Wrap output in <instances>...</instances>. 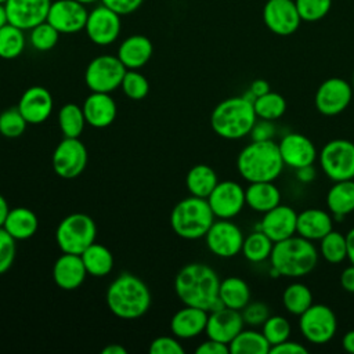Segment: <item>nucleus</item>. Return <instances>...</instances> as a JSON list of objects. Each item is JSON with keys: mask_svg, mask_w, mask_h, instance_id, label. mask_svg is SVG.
<instances>
[{"mask_svg": "<svg viewBox=\"0 0 354 354\" xmlns=\"http://www.w3.org/2000/svg\"><path fill=\"white\" fill-rule=\"evenodd\" d=\"M220 278L207 264L189 263L174 278V290L184 306L199 307L206 311L221 307L218 299Z\"/></svg>", "mask_w": 354, "mask_h": 354, "instance_id": "obj_1", "label": "nucleus"}, {"mask_svg": "<svg viewBox=\"0 0 354 354\" xmlns=\"http://www.w3.org/2000/svg\"><path fill=\"white\" fill-rule=\"evenodd\" d=\"M318 249L297 234L275 242L270 256V274L274 278H299L310 274L318 263Z\"/></svg>", "mask_w": 354, "mask_h": 354, "instance_id": "obj_2", "label": "nucleus"}, {"mask_svg": "<svg viewBox=\"0 0 354 354\" xmlns=\"http://www.w3.org/2000/svg\"><path fill=\"white\" fill-rule=\"evenodd\" d=\"M105 301L115 317L136 319L149 310L151 292L141 278L130 272H122L109 283Z\"/></svg>", "mask_w": 354, "mask_h": 354, "instance_id": "obj_3", "label": "nucleus"}, {"mask_svg": "<svg viewBox=\"0 0 354 354\" xmlns=\"http://www.w3.org/2000/svg\"><path fill=\"white\" fill-rule=\"evenodd\" d=\"M283 167L278 142L274 140L252 141L241 149L236 158V170L248 183L275 181Z\"/></svg>", "mask_w": 354, "mask_h": 354, "instance_id": "obj_4", "label": "nucleus"}, {"mask_svg": "<svg viewBox=\"0 0 354 354\" xmlns=\"http://www.w3.org/2000/svg\"><path fill=\"white\" fill-rule=\"evenodd\" d=\"M256 120L253 101L245 95L223 100L210 113L212 130L225 140H239L249 136Z\"/></svg>", "mask_w": 354, "mask_h": 354, "instance_id": "obj_5", "label": "nucleus"}, {"mask_svg": "<svg viewBox=\"0 0 354 354\" xmlns=\"http://www.w3.org/2000/svg\"><path fill=\"white\" fill-rule=\"evenodd\" d=\"M214 218L207 201L191 195L176 203L170 213V225L177 236L194 241L205 238Z\"/></svg>", "mask_w": 354, "mask_h": 354, "instance_id": "obj_6", "label": "nucleus"}, {"mask_svg": "<svg viewBox=\"0 0 354 354\" xmlns=\"http://www.w3.org/2000/svg\"><path fill=\"white\" fill-rule=\"evenodd\" d=\"M97 225L84 213H72L64 217L55 230V242L62 253L82 254L95 242Z\"/></svg>", "mask_w": 354, "mask_h": 354, "instance_id": "obj_7", "label": "nucleus"}, {"mask_svg": "<svg viewBox=\"0 0 354 354\" xmlns=\"http://www.w3.org/2000/svg\"><path fill=\"white\" fill-rule=\"evenodd\" d=\"M318 160L324 174L330 181L354 180V142L344 138H335L328 141L321 152Z\"/></svg>", "mask_w": 354, "mask_h": 354, "instance_id": "obj_8", "label": "nucleus"}, {"mask_svg": "<svg viewBox=\"0 0 354 354\" xmlns=\"http://www.w3.org/2000/svg\"><path fill=\"white\" fill-rule=\"evenodd\" d=\"M126 71L116 55L102 54L88 62L84 71V83L91 93H112L120 87Z\"/></svg>", "mask_w": 354, "mask_h": 354, "instance_id": "obj_9", "label": "nucleus"}, {"mask_svg": "<svg viewBox=\"0 0 354 354\" xmlns=\"http://www.w3.org/2000/svg\"><path fill=\"white\" fill-rule=\"evenodd\" d=\"M299 329L308 343L325 344L335 337L337 319L329 306L313 303L299 315Z\"/></svg>", "mask_w": 354, "mask_h": 354, "instance_id": "obj_10", "label": "nucleus"}, {"mask_svg": "<svg viewBox=\"0 0 354 354\" xmlns=\"http://www.w3.org/2000/svg\"><path fill=\"white\" fill-rule=\"evenodd\" d=\"M354 91L350 82L343 77H329L324 80L314 95L315 109L324 116H336L347 109Z\"/></svg>", "mask_w": 354, "mask_h": 354, "instance_id": "obj_11", "label": "nucleus"}, {"mask_svg": "<svg viewBox=\"0 0 354 354\" xmlns=\"http://www.w3.org/2000/svg\"><path fill=\"white\" fill-rule=\"evenodd\" d=\"M87 159V149L79 138L64 137L53 152L51 163L58 177L72 180L83 173Z\"/></svg>", "mask_w": 354, "mask_h": 354, "instance_id": "obj_12", "label": "nucleus"}, {"mask_svg": "<svg viewBox=\"0 0 354 354\" xmlns=\"http://www.w3.org/2000/svg\"><path fill=\"white\" fill-rule=\"evenodd\" d=\"M242 230L227 218L214 220L205 235L207 249L217 257L230 259L241 253L243 245Z\"/></svg>", "mask_w": 354, "mask_h": 354, "instance_id": "obj_13", "label": "nucleus"}, {"mask_svg": "<svg viewBox=\"0 0 354 354\" xmlns=\"http://www.w3.org/2000/svg\"><path fill=\"white\" fill-rule=\"evenodd\" d=\"M122 15L104 4L88 11L84 32L88 40L97 46H109L116 41L122 30Z\"/></svg>", "mask_w": 354, "mask_h": 354, "instance_id": "obj_14", "label": "nucleus"}, {"mask_svg": "<svg viewBox=\"0 0 354 354\" xmlns=\"http://www.w3.org/2000/svg\"><path fill=\"white\" fill-rule=\"evenodd\" d=\"M206 201L216 218L231 220L246 206L245 188L232 180L218 181Z\"/></svg>", "mask_w": 354, "mask_h": 354, "instance_id": "obj_15", "label": "nucleus"}, {"mask_svg": "<svg viewBox=\"0 0 354 354\" xmlns=\"http://www.w3.org/2000/svg\"><path fill=\"white\" fill-rule=\"evenodd\" d=\"M263 21L278 36L295 33L301 24L295 0H267L263 8Z\"/></svg>", "mask_w": 354, "mask_h": 354, "instance_id": "obj_16", "label": "nucleus"}, {"mask_svg": "<svg viewBox=\"0 0 354 354\" xmlns=\"http://www.w3.org/2000/svg\"><path fill=\"white\" fill-rule=\"evenodd\" d=\"M88 10L75 0H54L50 6L47 22L61 35H72L84 30Z\"/></svg>", "mask_w": 354, "mask_h": 354, "instance_id": "obj_17", "label": "nucleus"}, {"mask_svg": "<svg viewBox=\"0 0 354 354\" xmlns=\"http://www.w3.org/2000/svg\"><path fill=\"white\" fill-rule=\"evenodd\" d=\"M279 153L285 166L296 170L304 166L314 165L318 158L314 142L301 133H286L278 142Z\"/></svg>", "mask_w": 354, "mask_h": 354, "instance_id": "obj_18", "label": "nucleus"}, {"mask_svg": "<svg viewBox=\"0 0 354 354\" xmlns=\"http://www.w3.org/2000/svg\"><path fill=\"white\" fill-rule=\"evenodd\" d=\"M51 3L53 0H7L4 6L8 24L22 30H30L47 21Z\"/></svg>", "mask_w": 354, "mask_h": 354, "instance_id": "obj_19", "label": "nucleus"}, {"mask_svg": "<svg viewBox=\"0 0 354 354\" xmlns=\"http://www.w3.org/2000/svg\"><path fill=\"white\" fill-rule=\"evenodd\" d=\"M296 224L297 212L288 205L279 203L271 210L263 213V217L256 225V230L263 231L275 243L295 235Z\"/></svg>", "mask_w": 354, "mask_h": 354, "instance_id": "obj_20", "label": "nucleus"}, {"mask_svg": "<svg viewBox=\"0 0 354 354\" xmlns=\"http://www.w3.org/2000/svg\"><path fill=\"white\" fill-rule=\"evenodd\" d=\"M245 321L241 311L228 307H218L209 311L205 333L209 339L230 344V342L243 329Z\"/></svg>", "mask_w": 354, "mask_h": 354, "instance_id": "obj_21", "label": "nucleus"}, {"mask_svg": "<svg viewBox=\"0 0 354 354\" xmlns=\"http://www.w3.org/2000/svg\"><path fill=\"white\" fill-rule=\"evenodd\" d=\"M18 109L28 124H40L51 115L53 95L43 86H32L21 95Z\"/></svg>", "mask_w": 354, "mask_h": 354, "instance_id": "obj_22", "label": "nucleus"}, {"mask_svg": "<svg viewBox=\"0 0 354 354\" xmlns=\"http://www.w3.org/2000/svg\"><path fill=\"white\" fill-rule=\"evenodd\" d=\"M87 271L80 254L62 253L53 266V279L62 290H75L86 279Z\"/></svg>", "mask_w": 354, "mask_h": 354, "instance_id": "obj_23", "label": "nucleus"}, {"mask_svg": "<svg viewBox=\"0 0 354 354\" xmlns=\"http://www.w3.org/2000/svg\"><path fill=\"white\" fill-rule=\"evenodd\" d=\"M86 123L95 129L111 126L116 119V102L109 93H91L83 102Z\"/></svg>", "mask_w": 354, "mask_h": 354, "instance_id": "obj_24", "label": "nucleus"}, {"mask_svg": "<svg viewBox=\"0 0 354 354\" xmlns=\"http://www.w3.org/2000/svg\"><path fill=\"white\" fill-rule=\"evenodd\" d=\"M209 311L184 306L170 319V330L177 339H192L202 335L206 329Z\"/></svg>", "mask_w": 354, "mask_h": 354, "instance_id": "obj_25", "label": "nucleus"}, {"mask_svg": "<svg viewBox=\"0 0 354 354\" xmlns=\"http://www.w3.org/2000/svg\"><path fill=\"white\" fill-rule=\"evenodd\" d=\"M333 216L328 210L318 207L304 209L297 213L296 234L313 242L319 241L333 230Z\"/></svg>", "mask_w": 354, "mask_h": 354, "instance_id": "obj_26", "label": "nucleus"}, {"mask_svg": "<svg viewBox=\"0 0 354 354\" xmlns=\"http://www.w3.org/2000/svg\"><path fill=\"white\" fill-rule=\"evenodd\" d=\"M152 53V41L147 36L131 35L119 44L116 57L126 69H140L151 59Z\"/></svg>", "mask_w": 354, "mask_h": 354, "instance_id": "obj_27", "label": "nucleus"}, {"mask_svg": "<svg viewBox=\"0 0 354 354\" xmlns=\"http://www.w3.org/2000/svg\"><path fill=\"white\" fill-rule=\"evenodd\" d=\"M281 191L274 181L249 183L245 188L246 206L256 213H266L281 203Z\"/></svg>", "mask_w": 354, "mask_h": 354, "instance_id": "obj_28", "label": "nucleus"}, {"mask_svg": "<svg viewBox=\"0 0 354 354\" xmlns=\"http://www.w3.org/2000/svg\"><path fill=\"white\" fill-rule=\"evenodd\" d=\"M326 207L333 220L344 218L354 212V180L333 181L326 192Z\"/></svg>", "mask_w": 354, "mask_h": 354, "instance_id": "obj_29", "label": "nucleus"}, {"mask_svg": "<svg viewBox=\"0 0 354 354\" xmlns=\"http://www.w3.org/2000/svg\"><path fill=\"white\" fill-rule=\"evenodd\" d=\"M3 228L15 241H24L32 238L36 234L39 228V220L33 210L24 206H18L10 209L3 224Z\"/></svg>", "mask_w": 354, "mask_h": 354, "instance_id": "obj_30", "label": "nucleus"}, {"mask_svg": "<svg viewBox=\"0 0 354 354\" xmlns=\"http://www.w3.org/2000/svg\"><path fill=\"white\" fill-rule=\"evenodd\" d=\"M252 293L246 281L239 277H227L220 281L218 299L223 307L241 311L249 301Z\"/></svg>", "mask_w": 354, "mask_h": 354, "instance_id": "obj_31", "label": "nucleus"}, {"mask_svg": "<svg viewBox=\"0 0 354 354\" xmlns=\"http://www.w3.org/2000/svg\"><path fill=\"white\" fill-rule=\"evenodd\" d=\"M218 178L216 171L203 163L192 166L185 177V185L191 195L198 198H207L217 185Z\"/></svg>", "mask_w": 354, "mask_h": 354, "instance_id": "obj_32", "label": "nucleus"}, {"mask_svg": "<svg viewBox=\"0 0 354 354\" xmlns=\"http://www.w3.org/2000/svg\"><path fill=\"white\" fill-rule=\"evenodd\" d=\"M87 274L93 277H105L113 268V256L111 250L97 242H93L82 254Z\"/></svg>", "mask_w": 354, "mask_h": 354, "instance_id": "obj_33", "label": "nucleus"}, {"mask_svg": "<svg viewBox=\"0 0 354 354\" xmlns=\"http://www.w3.org/2000/svg\"><path fill=\"white\" fill-rule=\"evenodd\" d=\"M231 354H270L271 344L256 329H242L228 344Z\"/></svg>", "mask_w": 354, "mask_h": 354, "instance_id": "obj_34", "label": "nucleus"}, {"mask_svg": "<svg viewBox=\"0 0 354 354\" xmlns=\"http://www.w3.org/2000/svg\"><path fill=\"white\" fill-rule=\"evenodd\" d=\"M283 308L292 315L303 314L313 304V293L303 282H292L282 292Z\"/></svg>", "mask_w": 354, "mask_h": 354, "instance_id": "obj_35", "label": "nucleus"}, {"mask_svg": "<svg viewBox=\"0 0 354 354\" xmlns=\"http://www.w3.org/2000/svg\"><path fill=\"white\" fill-rule=\"evenodd\" d=\"M274 242L260 230H254L245 236L241 253L250 263H263L270 259Z\"/></svg>", "mask_w": 354, "mask_h": 354, "instance_id": "obj_36", "label": "nucleus"}, {"mask_svg": "<svg viewBox=\"0 0 354 354\" xmlns=\"http://www.w3.org/2000/svg\"><path fill=\"white\" fill-rule=\"evenodd\" d=\"M86 124L87 123L82 106L73 102H68L64 106H61L58 112V126L64 137L79 138Z\"/></svg>", "mask_w": 354, "mask_h": 354, "instance_id": "obj_37", "label": "nucleus"}, {"mask_svg": "<svg viewBox=\"0 0 354 354\" xmlns=\"http://www.w3.org/2000/svg\"><path fill=\"white\" fill-rule=\"evenodd\" d=\"M25 30L7 24L0 28V58L15 59L25 50Z\"/></svg>", "mask_w": 354, "mask_h": 354, "instance_id": "obj_38", "label": "nucleus"}, {"mask_svg": "<svg viewBox=\"0 0 354 354\" xmlns=\"http://www.w3.org/2000/svg\"><path fill=\"white\" fill-rule=\"evenodd\" d=\"M253 108L257 115V119L266 120H278L286 112V100L274 91H268L253 101Z\"/></svg>", "mask_w": 354, "mask_h": 354, "instance_id": "obj_39", "label": "nucleus"}, {"mask_svg": "<svg viewBox=\"0 0 354 354\" xmlns=\"http://www.w3.org/2000/svg\"><path fill=\"white\" fill-rule=\"evenodd\" d=\"M319 253L322 259L330 264H339L347 259L346 235L332 230L319 239Z\"/></svg>", "mask_w": 354, "mask_h": 354, "instance_id": "obj_40", "label": "nucleus"}, {"mask_svg": "<svg viewBox=\"0 0 354 354\" xmlns=\"http://www.w3.org/2000/svg\"><path fill=\"white\" fill-rule=\"evenodd\" d=\"M59 35L50 22L44 21L29 30V43L36 51H50L57 46Z\"/></svg>", "mask_w": 354, "mask_h": 354, "instance_id": "obj_41", "label": "nucleus"}, {"mask_svg": "<svg viewBox=\"0 0 354 354\" xmlns=\"http://www.w3.org/2000/svg\"><path fill=\"white\" fill-rule=\"evenodd\" d=\"M120 88L127 98L140 101L148 95L149 83L147 77L138 72V69H127L122 79Z\"/></svg>", "mask_w": 354, "mask_h": 354, "instance_id": "obj_42", "label": "nucleus"}, {"mask_svg": "<svg viewBox=\"0 0 354 354\" xmlns=\"http://www.w3.org/2000/svg\"><path fill=\"white\" fill-rule=\"evenodd\" d=\"M261 332L271 346L282 343L290 337L292 326L283 315H270L261 325Z\"/></svg>", "mask_w": 354, "mask_h": 354, "instance_id": "obj_43", "label": "nucleus"}, {"mask_svg": "<svg viewBox=\"0 0 354 354\" xmlns=\"http://www.w3.org/2000/svg\"><path fill=\"white\" fill-rule=\"evenodd\" d=\"M28 122L18 106L8 108L0 113V134L7 138H17L24 134Z\"/></svg>", "mask_w": 354, "mask_h": 354, "instance_id": "obj_44", "label": "nucleus"}, {"mask_svg": "<svg viewBox=\"0 0 354 354\" xmlns=\"http://www.w3.org/2000/svg\"><path fill=\"white\" fill-rule=\"evenodd\" d=\"M301 21L317 22L322 19L332 7V0H295Z\"/></svg>", "mask_w": 354, "mask_h": 354, "instance_id": "obj_45", "label": "nucleus"}, {"mask_svg": "<svg viewBox=\"0 0 354 354\" xmlns=\"http://www.w3.org/2000/svg\"><path fill=\"white\" fill-rule=\"evenodd\" d=\"M17 254V243L15 239L3 228L0 227V275L7 272Z\"/></svg>", "mask_w": 354, "mask_h": 354, "instance_id": "obj_46", "label": "nucleus"}, {"mask_svg": "<svg viewBox=\"0 0 354 354\" xmlns=\"http://www.w3.org/2000/svg\"><path fill=\"white\" fill-rule=\"evenodd\" d=\"M241 314L245 321V325L249 326H261L266 322V319L271 315L268 306L263 301H249L241 310Z\"/></svg>", "mask_w": 354, "mask_h": 354, "instance_id": "obj_47", "label": "nucleus"}, {"mask_svg": "<svg viewBox=\"0 0 354 354\" xmlns=\"http://www.w3.org/2000/svg\"><path fill=\"white\" fill-rule=\"evenodd\" d=\"M148 351L151 354H184L185 350L176 336H159L151 342Z\"/></svg>", "mask_w": 354, "mask_h": 354, "instance_id": "obj_48", "label": "nucleus"}, {"mask_svg": "<svg viewBox=\"0 0 354 354\" xmlns=\"http://www.w3.org/2000/svg\"><path fill=\"white\" fill-rule=\"evenodd\" d=\"M275 133H277V127L272 120L257 119L249 136L252 141H268V140H274Z\"/></svg>", "mask_w": 354, "mask_h": 354, "instance_id": "obj_49", "label": "nucleus"}, {"mask_svg": "<svg viewBox=\"0 0 354 354\" xmlns=\"http://www.w3.org/2000/svg\"><path fill=\"white\" fill-rule=\"evenodd\" d=\"M100 3L119 15H129L137 11L142 6L144 0H100Z\"/></svg>", "mask_w": 354, "mask_h": 354, "instance_id": "obj_50", "label": "nucleus"}, {"mask_svg": "<svg viewBox=\"0 0 354 354\" xmlns=\"http://www.w3.org/2000/svg\"><path fill=\"white\" fill-rule=\"evenodd\" d=\"M308 348L299 342L295 340H285L275 346H271L270 354H306Z\"/></svg>", "mask_w": 354, "mask_h": 354, "instance_id": "obj_51", "label": "nucleus"}, {"mask_svg": "<svg viewBox=\"0 0 354 354\" xmlns=\"http://www.w3.org/2000/svg\"><path fill=\"white\" fill-rule=\"evenodd\" d=\"M196 354H228L230 353V347L225 343L217 342L214 339H209L202 342L196 348H195Z\"/></svg>", "mask_w": 354, "mask_h": 354, "instance_id": "obj_52", "label": "nucleus"}, {"mask_svg": "<svg viewBox=\"0 0 354 354\" xmlns=\"http://www.w3.org/2000/svg\"><path fill=\"white\" fill-rule=\"evenodd\" d=\"M268 91H270L268 82L264 80V79H256V80H253L250 83V87L248 90V93L243 94V95L248 97L249 100L254 101V98H257V97H260V95H263V94H266Z\"/></svg>", "mask_w": 354, "mask_h": 354, "instance_id": "obj_53", "label": "nucleus"}, {"mask_svg": "<svg viewBox=\"0 0 354 354\" xmlns=\"http://www.w3.org/2000/svg\"><path fill=\"white\" fill-rule=\"evenodd\" d=\"M340 286L348 292V293H354V266H348L346 267L342 274H340Z\"/></svg>", "mask_w": 354, "mask_h": 354, "instance_id": "obj_54", "label": "nucleus"}, {"mask_svg": "<svg viewBox=\"0 0 354 354\" xmlns=\"http://www.w3.org/2000/svg\"><path fill=\"white\" fill-rule=\"evenodd\" d=\"M295 171H296V178H297L300 183H304V184L313 181V180L315 178V176H317V171H315V169H314L313 165L304 166V167H300V169H296Z\"/></svg>", "mask_w": 354, "mask_h": 354, "instance_id": "obj_55", "label": "nucleus"}, {"mask_svg": "<svg viewBox=\"0 0 354 354\" xmlns=\"http://www.w3.org/2000/svg\"><path fill=\"white\" fill-rule=\"evenodd\" d=\"M346 243H347V260L350 261V264L354 266V227L347 231Z\"/></svg>", "mask_w": 354, "mask_h": 354, "instance_id": "obj_56", "label": "nucleus"}, {"mask_svg": "<svg viewBox=\"0 0 354 354\" xmlns=\"http://www.w3.org/2000/svg\"><path fill=\"white\" fill-rule=\"evenodd\" d=\"M342 347L347 351L354 354V329L348 330L344 333L343 339H342Z\"/></svg>", "mask_w": 354, "mask_h": 354, "instance_id": "obj_57", "label": "nucleus"}, {"mask_svg": "<svg viewBox=\"0 0 354 354\" xmlns=\"http://www.w3.org/2000/svg\"><path fill=\"white\" fill-rule=\"evenodd\" d=\"M127 350L120 344H108L102 348V354H126Z\"/></svg>", "mask_w": 354, "mask_h": 354, "instance_id": "obj_58", "label": "nucleus"}, {"mask_svg": "<svg viewBox=\"0 0 354 354\" xmlns=\"http://www.w3.org/2000/svg\"><path fill=\"white\" fill-rule=\"evenodd\" d=\"M10 212V207H8V203L6 201V198L0 194V227H3L4 221H6V217Z\"/></svg>", "mask_w": 354, "mask_h": 354, "instance_id": "obj_59", "label": "nucleus"}, {"mask_svg": "<svg viewBox=\"0 0 354 354\" xmlns=\"http://www.w3.org/2000/svg\"><path fill=\"white\" fill-rule=\"evenodd\" d=\"M7 24H8V17H7V11H6V6L0 3V28H3Z\"/></svg>", "mask_w": 354, "mask_h": 354, "instance_id": "obj_60", "label": "nucleus"}, {"mask_svg": "<svg viewBox=\"0 0 354 354\" xmlns=\"http://www.w3.org/2000/svg\"><path fill=\"white\" fill-rule=\"evenodd\" d=\"M75 1H77V3H80V4H83V6H90V4L98 3L100 0H75Z\"/></svg>", "mask_w": 354, "mask_h": 354, "instance_id": "obj_61", "label": "nucleus"}, {"mask_svg": "<svg viewBox=\"0 0 354 354\" xmlns=\"http://www.w3.org/2000/svg\"><path fill=\"white\" fill-rule=\"evenodd\" d=\"M351 86H353V91H354V72H353V77H351Z\"/></svg>", "mask_w": 354, "mask_h": 354, "instance_id": "obj_62", "label": "nucleus"}, {"mask_svg": "<svg viewBox=\"0 0 354 354\" xmlns=\"http://www.w3.org/2000/svg\"><path fill=\"white\" fill-rule=\"evenodd\" d=\"M6 1H7V0H0V3H1V4H6Z\"/></svg>", "mask_w": 354, "mask_h": 354, "instance_id": "obj_63", "label": "nucleus"}]
</instances>
